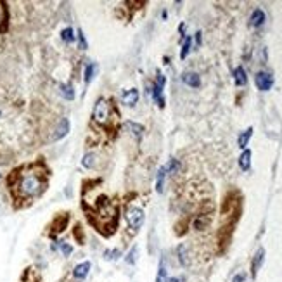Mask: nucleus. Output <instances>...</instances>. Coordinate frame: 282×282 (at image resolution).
Here are the masks:
<instances>
[{"mask_svg":"<svg viewBox=\"0 0 282 282\" xmlns=\"http://www.w3.org/2000/svg\"><path fill=\"white\" fill-rule=\"evenodd\" d=\"M177 260H179L180 266H189V263H191V256H189V248L185 246V244H179L177 246Z\"/></svg>","mask_w":282,"mask_h":282,"instance_id":"nucleus-10","label":"nucleus"},{"mask_svg":"<svg viewBox=\"0 0 282 282\" xmlns=\"http://www.w3.org/2000/svg\"><path fill=\"white\" fill-rule=\"evenodd\" d=\"M234 82L237 87H244L248 83V76H246V71H244L243 66H237L234 71Z\"/></svg>","mask_w":282,"mask_h":282,"instance_id":"nucleus-17","label":"nucleus"},{"mask_svg":"<svg viewBox=\"0 0 282 282\" xmlns=\"http://www.w3.org/2000/svg\"><path fill=\"white\" fill-rule=\"evenodd\" d=\"M121 102L125 106H135L139 102V90L137 88H128L127 92H123V96H121Z\"/></svg>","mask_w":282,"mask_h":282,"instance_id":"nucleus-11","label":"nucleus"},{"mask_svg":"<svg viewBox=\"0 0 282 282\" xmlns=\"http://www.w3.org/2000/svg\"><path fill=\"white\" fill-rule=\"evenodd\" d=\"M9 23V12H7V4L0 2V33H4L7 30Z\"/></svg>","mask_w":282,"mask_h":282,"instance_id":"nucleus-14","label":"nucleus"},{"mask_svg":"<svg viewBox=\"0 0 282 282\" xmlns=\"http://www.w3.org/2000/svg\"><path fill=\"white\" fill-rule=\"evenodd\" d=\"M156 83H158L161 88H165V83H166V78H165V75H163L161 71H158V78H156Z\"/></svg>","mask_w":282,"mask_h":282,"instance_id":"nucleus-30","label":"nucleus"},{"mask_svg":"<svg viewBox=\"0 0 282 282\" xmlns=\"http://www.w3.org/2000/svg\"><path fill=\"white\" fill-rule=\"evenodd\" d=\"M265 19H266L265 12H263L262 9H254L253 14H251V17H249V24L253 28H260V26L265 24Z\"/></svg>","mask_w":282,"mask_h":282,"instance_id":"nucleus-13","label":"nucleus"},{"mask_svg":"<svg viewBox=\"0 0 282 282\" xmlns=\"http://www.w3.org/2000/svg\"><path fill=\"white\" fill-rule=\"evenodd\" d=\"M137 260H139V246L133 244V246L130 248V251L127 253V256H125V262H127L128 265H135Z\"/></svg>","mask_w":282,"mask_h":282,"instance_id":"nucleus-21","label":"nucleus"},{"mask_svg":"<svg viewBox=\"0 0 282 282\" xmlns=\"http://www.w3.org/2000/svg\"><path fill=\"white\" fill-rule=\"evenodd\" d=\"M254 83H256L258 90L266 92V90H270L272 85H274V76H272L270 73L260 71V73H256V76H254Z\"/></svg>","mask_w":282,"mask_h":282,"instance_id":"nucleus-5","label":"nucleus"},{"mask_svg":"<svg viewBox=\"0 0 282 282\" xmlns=\"http://www.w3.org/2000/svg\"><path fill=\"white\" fill-rule=\"evenodd\" d=\"M168 268H166V262L165 258L159 260V266H158V274H156V282H168Z\"/></svg>","mask_w":282,"mask_h":282,"instance_id":"nucleus-15","label":"nucleus"},{"mask_svg":"<svg viewBox=\"0 0 282 282\" xmlns=\"http://www.w3.org/2000/svg\"><path fill=\"white\" fill-rule=\"evenodd\" d=\"M125 220H127V225L133 234L139 232L144 225V220H146V215L144 210L137 204H128L127 211H125Z\"/></svg>","mask_w":282,"mask_h":282,"instance_id":"nucleus-3","label":"nucleus"},{"mask_svg":"<svg viewBox=\"0 0 282 282\" xmlns=\"http://www.w3.org/2000/svg\"><path fill=\"white\" fill-rule=\"evenodd\" d=\"M121 256V249L119 248H113V249H106L104 251V260L107 262H116Z\"/></svg>","mask_w":282,"mask_h":282,"instance_id":"nucleus-22","label":"nucleus"},{"mask_svg":"<svg viewBox=\"0 0 282 282\" xmlns=\"http://www.w3.org/2000/svg\"><path fill=\"white\" fill-rule=\"evenodd\" d=\"M61 96L64 97L66 100H73L75 99V88H73L71 83H61L59 85Z\"/></svg>","mask_w":282,"mask_h":282,"instance_id":"nucleus-20","label":"nucleus"},{"mask_svg":"<svg viewBox=\"0 0 282 282\" xmlns=\"http://www.w3.org/2000/svg\"><path fill=\"white\" fill-rule=\"evenodd\" d=\"M125 127H127L128 130L132 132V135H135L137 140L142 139V135H144V127H142V125L135 123V121H127V123H125Z\"/></svg>","mask_w":282,"mask_h":282,"instance_id":"nucleus-18","label":"nucleus"},{"mask_svg":"<svg viewBox=\"0 0 282 282\" xmlns=\"http://www.w3.org/2000/svg\"><path fill=\"white\" fill-rule=\"evenodd\" d=\"M263 260H265V249H263V248H260V249L256 251V253H254L253 262H251V275H253V277H256L258 270L262 268Z\"/></svg>","mask_w":282,"mask_h":282,"instance_id":"nucleus-8","label":"nucleus"},{"mask_svg":"<svg viewBox=\"0 0 282 282\" xmlns=\"http://www.w3.org/2000/svg\"><path fill=\"white\" fill-rule=\"evenodd\" d=\"M78 44H80V49H82V50H87L88 49V42H87V38H85L82 30H78Z\"/></svg>","mask_w":282,"mask_h":282,"instance_id":"nucleus-29","label":"nucleus"},{"mask_svg":"<svg viewBox=\"0 0 282 282\" xmlns=\"http://www.w3.org/2000/svg\"><path fill=\"white\" fill-rule=\"evenodd\" d=\"M191 47H192V38L191 36H187L183 40V45H182V50H180V59H185L189 56V52H191Z\"/></svg>","mask_w":282,"mask_h":282,"instance_id":"nucleus-27","label":"nucleus"},{"mask_svg":"<svg viewBox=\"0 0 282 282\" xmlns=\"http://www.w3.org/2000/svg\"><path fill=\"white\" fill-rule=\"evenodd\" d=\"M90 270H92V263L88 262V260H85V262H80V263H76V265L73 266L71 275H73L75 281L82 282V281H85L88 275H90Z\"/></svg>","mask_w":282,"mask_h":282,"instance_id":"nucleus-4","label":"nucleus"},{"mask_svg":"<svg viewBox=\"0 0 282 282\" xmlns=\"http://www.w3.org/2000/svg\"><path fill=\"white\" fill-rule=\"evenodd\" d=\"M82 165H83L85 168H88V170L96 168V154H94V152H88V154H85L83 159H82Z\"/></svg>","mask_w":282,"mask_h":282,"instance_id":"nucleus-26","label":"nucleus"},{"mask_svg":"<svg viewBox=\"0 0 282 282\" xmlns=\"http://www.w3.org/2000/svg\"><path fill=\"white\" fill-rule=\"evenodd\" d=\"M251 137H253V127L246 128V130H244L243 133L239 135V139H237L239 147H241V149H246V146H248V144H249Z\"/></svg>","mask_w":282,"mask_h":282,"instance_id":"nucleus-19","label":"nucleus"},{"mask_svg":"<svg viewBox=\"0 0 282 282\" xmlns=\"http://www.w3.org/2000/svg\"><path fill=\"white\" fill-rule=\"evenodd\" d=\"M61 38H63L64 44H73V42H75V38H76L75 30H73V28H64L63 32H61Z\"/></svg>","mask_w":282,"mask_h":282,"instance_id":"nucleus-24","label":"nucleus"},{"mask_svg":"<svg viewBox=\"0 0 282 282\" xmlns=\"http://www.w3.org/2000/svg\"><path fill=\"white\" fill-rule=\"evenodd\" d=\"M52 251H59L64 258H69L73 254V251H75V248L68 241H56V243H52Z\"/></svg>","mask_w":282,"mask_h":282,"instance_id":"nucleus-7","label":"nucleus"},{"mask_svg":"<svg viewBox=\"0 0 282 282\" xmlns=\"http://www.w3.org/2000/svg\"><path fill=\"white\" fill-rule=\"evenodd\" d=\"M96 71H97V64L96 63H90V64H87V68H85V83H90L92 82V78L96 76Z\"/></svg>","mask_w":282,"mask_h":282,"instance_id":"nucleus-25","label":"nucleus"},{"mask_svg":"<svg viewBox=\"0 0 282 282\" xmlns=\"http://www.w3.org/2000/svg\"><path fill=\"white\" fill-rule=\"evenodd\" d=\"M47 168L44 163L24 165L17 168L9 177V189L17 206L33 203L36 198L44 194L47 189Z\"/></svg>","mask_w":282,"mask_h":282,"instance_id":"nucleus-1","label":"nucleus"},{"mask_svg":"<svg viewBox=\"0 0 282 282\" xmlns=\"http://www.w3.org/2000/svg\"><path fill=\"white\" fill-rule=\"evenodd\" d=\"M116 109L113 106V102L106 97H100L97 99L96 106H94V111H92V119L96 121L100 127H109L111 121L115 119Z\"/></svg>","mask_w":282,"mask_h":282,"instance_id":"nucleus-2","label":"nucleus"},{"mask_svg":"<svg viewBox=\"0 0 282 282\" xmlns=\"http://www.w3.org/2000/svg\"><path fill=\"white\" fill-rule=\"evenodd\" d=\"M201 35H203L201 32L196 33V45H201Z\"/></svg>","mask_w":282,"mask_h":282,"instance_id":"nucleus-33","label":"nucleus"},{"mask_svg":"<svg viewBox=\"0 0 282 282\" xmlns=\"http://www.w3.org/2000/svg\"><path fill=\"white\" fill-rule=\"evenodd\" d=\"M168 282H185V277H170Z\"/></svg>","mask_w":282,"mask_h":282,"instance_id":"nucleus-32","label":"nucleus"},{"mask_svg":"<svg viewBox=\"0 0 282 282\" xmlns=\"http://www.w3.org/2000/svg\"><path fill=\"white\" fill-rule=\"evenodd\" d=\"M251 151L249 149H244L243 154L239 156V166H241V170L243 171H248L251 168Z\"/></svg>","mask_w":282,"mask_h":282,"instance_id":"nucleus-16","label":"nucleus"},{"mask_svg":"<svg viewBox=\"0 0 282 282\" xmlns=\"http://www.w3.org/2000/svg\"><path fill=\"white\" fill-rule=\"evenodd\" d=\"M165 168H166V173H177V171L180 170V161L175 158H171L170 163L165 165Z\"/></svg>","mask_w":282,"mask_h":282,"instance_id":"nucleus-28","label":"nucleus"},{"mask_svg":"<svg viewBox=\"0 0 282 282\" xmlns=\"http://www.w3.org/2000/svg\"><path fill=\"white\" fill-rule=\"evenodd\" d=\"M244 281H246V274H237L232 279V282H244Z\"/></svg>","mask_w":282,"mask_h":282,"instance_id":"nucleus-31","label":"nucleus"},{"mask_svg":"<svg viewBox=\"0 0 282 282\" xmlns=\"http://www.w3.org/2000/svg\"><path fill=\"white\" fill-rule=\"evenodd\" d=\"M68 218H69V215L68 213H61L59 216H57L54 222H52V225H50V235L52 237H56L57 234H61V232L64 231V227L68 225Z\"/></svg>","mask_w":282,"mask_h":282,"instance_id":"nucleus-6","label":"nucleus"},{"mask_svg":"<svg viewBox=\"0 0 282 282\" xmlns=\"http://www.w3.org/2000/svg\"><path fill=\"white\" fill-rule=\"evenodd\" d=\"M182 82L185 85H189L191 88H199L201 87V78H199L198 73H192V71H187L182 75Z\"/></svg>","mask_w":282,"mask_h":282,"instance_id":"nucleus-12","label":"nucleus"},{"mask_svg":"<svg viewBox=\"0 0 282 282\" xmlns=\"http://www.w3.org/2000/svg\"><path fill=\"white\" fill-rule=\"evenodd\" d=\"M69 133V119L68 118H63L59 121V125H57L56 128V133L52 135V140H61L64 139V137Z\"/></svg>","mask_w":282,"mask_h":282,"instance_id":"nucleus-9","label":"nucleus"},{"mask_svg":"<svg viewBox=\"0 0 282 282\" xmlns=\"http://www.w3.org/2000/svg\"><path fill=\"white\" fill-rule=\"evenodd\" d=\"M166 168L161 166V170L158 171V179H156V191L158 192H163V187H165V177H166Z\"/></svg>","mask_w":282,"mask_h":282,"instance_id":"nucleus-23","label":"nucleus"}]
</instances>
